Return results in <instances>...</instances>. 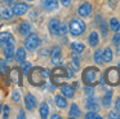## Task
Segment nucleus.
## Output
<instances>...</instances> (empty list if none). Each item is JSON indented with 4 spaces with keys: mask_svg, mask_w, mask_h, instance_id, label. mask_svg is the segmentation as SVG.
<instances>
[{
    "mask_svg": "<svg viewBox=\"0 0 120 119\" xmlns=\"http://www.w3.org/2000/svg\"><path fill=\"white\" fill-rule=\"evenodd\" d=\"M99 32H101L102 38H107V35L110 32V27H109V23L106 21H102L99 23Z\"/></svg>",
    "mask_w": 120,
    "mask_h": 119,
    "instance_id": "bb28decb",
    "label": "nucleus"
},
{
    "mask_svg": "<svg viewBox=\"0 0 120 119\" xmlns=\"http://www.w3.org/2000/svg\"><path fill=\"white\" fill-rule=\"evenodd\" d=\"M109 118H111V119H120V111H110L109 113Z\"/></svg>",
    "mask_w": 120,
    "mask_h": 119,
    "instance_id": "c9c22d12",
    "label": "nucleus"
},
{
    "mask_svg": "<svg viewBox=\"0 0 120 119\" xmlns=\"http://www.w3.org/2000/svg\"><path fill=\"white\" fill-rule=\"evenodd\" d=\"M61 89V95H63L66 98H74L75 97V92H76V88L74 85L70 84H62L60 87Z\"/></svg>",
    "mask_w": 120,
    "mask_h": 119,
    "instance_id": "4468645a",
    "label": "nucleus"
},
{
    "mask_svg": "<svg viewBox=\"0 0 120 119\" xmlns=\"http://www.w3.org/2000/svg\"><path fill=\"white\" fill-rule=\"evenodd\" d=\"M48 31L52 36H65L67 34V26L65 22H61L60 18L53 17L48 21Z\"/></svg>",
    "mask_w": 120,
    "mask_h": 119,
    "instance_id": "f257e3e1",
    "label": "nucleus"
},
{
    "mask_svg": "<svg viewBox=\"0 0 120 119\" xmlns=\"http://www.w3.org/2000/svg\"><path fill=\"white\" fill-rule=\"evenodd\" d=\"M17 31H18V34L21 36H27L30 32H32V26L30 23V21H27V20L21 21L18 27H17Z\"/></svg>",
    "mask_w": 120,
    "mask_h": 119,
    "instance_id": "f8f14e48",
    "label": "nucleus"
},
{
    "mask_svg": "<svg viewBox=\"0 0 120 119\" xmlns=\"http://www.w3.org/2000/svg\"><path fill=\"white\" fill-rule=\"evenodd\" d=\"M19 76H21V75H19L18 70H16V69L12 70V79H13L14 83H21V78Z\"/></svg>",
    "mask_w": 120,
    "mask_h": 119,
    "instance_id": "473e14b6",
    "label": "nucleus"
},
{
    "mask_svg": "<svg viewBox=\"0 0 120 119\" xmlns=\"http://www.w3.org/2000/svg\"><path fill=\"white\" fill-rule=\"evenodd\" d=\"M5 67H7V62L4 61V60H0V70L1 71H5Z\"/></svg>",
    "mask_w": 120,
    "mask_h": 119,
    "instance_id": "ea45409f",
    "label": "nucleus"
},
{
    "mask_svg": "<svg viewBox=\"0 0 120 119\" xmlns=\"http://www.w3.org/2000/svg\"><path fill=\"white\" fill-rule=\"evenodd\" d=\"M54 102H56V106L60 109H66L67 107V98L65 97L63 95H57L54 97Z\"/></svg>",
    "mask_w": 120,
    "mask_h": 119,
    "instance_id": "4be33fe9",
    "label": "nucleus"
},
{
    "mask_svg": "<svg viewBox=\"0 0 120 119\" xmlns=\"http://www.w3.org/2000/svg\"><path fill=\"white\" fill-rule=\"evenodd\" d=\"M112 96H114L112 91H107L103 95V97H102V106L105 109H110V106L112 105Z\"/></svg>",
    "mask_w": 120,
    "mask_h": 119,
    "instance_id": "a211bd4d",
    "label": "nucleus"
},
{
    "mask_svg": "<svg viewBox=\"0 0 120 119\" xmlns=\"http://www.w3.org/2000/svg\"><path fill=\"white\" fill-rule=\"evenodd\" d=\"M71 49L74 52H78V53H83L85 51V45L83 43H80V41H72L71 43Z\"/></svg>",
    "mask_w": 120,
    "mask_h": 119,
    "instance_id": "cd10ccee",
    "label": "nucleus"
},
{
    "mask_svg": "<svg viewBox=\"0 0 120 119\" xmlns=\"http://www.w3.org/2000/svg\"><path fill=\"white\" fill-rule=\"evenodd\" d=\"M50 62H52L53 65H61V62H62V49H61V47L56 45L52 48V51H50Z\"/></svg>",
    "mask_w": 120,
    "mask_h": 119,
    "instance_id": "9b49d317",
    "label": "nucleus"
},
{
    "mask_svg": "<svg viewBox=\"0 0 120 119\" xmlns=\"http://www.w3.org/2000/svg\"><path fill=\"white\" fill-rule=\"evenodd\" d=\"M21 69H22V71H23V74L27 75V72L31 69V63H30V62H26V61L21 62Z\"/></svg>",
    "mask_w": 120,
    "mask_h": 119,
    "instance_id": "2f4dec72",
    "label": "nucleus"
},
{
    "mask_svg": "<svg viewBox=\"0 0 120 119\" xmlns=\"http://www.w3.org/2000/svg\"><path fill=\"white\" fill-rule=\"evenodd\" d=\"M112 44H114L115 47L120 45V32L119 31H116V32L114 34V36H112Z\"/></svg>",
    "mask_w": 120,
    "mask_h": 119,
    "instance_id": "f704fd0d",
    "label": "nucleus"
},
{
    "mask_svg": "<svg viewBox=\"0 0 120 119\" xmlns=\"http://www.w3.org/2000/svg\"><path fill=\"white\" fill-rule=\"evenodd\" d=\"M18 118H26V115H25V111H23V110H21V111H19Z\"/></svg>",
    "mask_w": 120,
    "mask_h": 119,
    "instance_id": "a18cd8bd",
    "label": "nucleus"
},
{
    "mask_svg": "<svg viewBox=\"0 0 120 119\" xmlns=\"http://www.w3.org/2000/svg\"><path fill=\"white\" fill-rule=\"evenodd\" d=\"M14 52H16V39L12 38L11 40H9L8 43L3 47V53H4V57H5L7 61L13 60Z\"/></svg>",
    "mask_w": 120,
    "mask_h": 119,
    "instance_id": "0eeeda50",
    "label": "nucleus"
},
{
    "mask_svg": "<svg viewBox=\"0 0 120 119\" xmlns=\"http://www.w3.org/2000/svg\"><path fill=\"white\" fill-rule=\"evenodd\" d=\"M49 70H43L40 67H34L31 71H29V80L32 85H40L45 82V78L48 76Z\"/></svg>",
    "mask_w": 120,
    "mask_h": 119,
    "instance_id": "f03ea898",
    "label": "nucleus"
},
{
    "mask_svg": "<svg viewBox=\"0 0 120 119\" xmlns=\"http://www.w3.org/2000/svg\"><path fill=\"white\" fill-rule=\"evenodd\" d=\"M109 27L111 28L114 32H116V31H120V21L117 20V18L112 17L111 20H110V22H109Z\"/></svg>",
    "mask_w": 120,
    "mask_h": 119,
    "instance_id": "c85d7f7f",
    "label": "nucleus"
},
{
    "mask_svg": "<svg viewBox=\"0 0 120 119\" xmlns=\"http://www.w3.org/2000/svg\"><path fill=\"white\" fill-rule=\"evenodd\" d=\"M12 38H13V35H12L9 31H3V32H0V47L3 48Z\"/></svg>",
    "mask_w": 120,
    "mask_h": 119,
    "instance_id": "a878e982",
    "label": "nucleus"
},
{
    "mask_svg": "<svg viewBox=\"0 0 120 119\" xmlns=\"http://www.w3.org/2000/svg\"><path fill=\"white\" fill-rule=\"evenodd\" d=\"M81 115H83V114H81V110L78 106V103H75V102L71 103L70 111H68V116H70V118H80Z\"/></svg>",
    "mask_w": 120,
    "mask_h": 119,
    "instance_id": "412c9836",
    "label": "nucleus"
},
{
    "mask_svg": "<svg viewBox=\"0 0 120 119\" xmlns=\"http://www.w3.org/2000/svg\"><path fill=\"white\" fill-rule=\"evenodd\" d=\"M93 14V5L89 1H85L78 8V16L80 18H88Z\"/></svg>",
    "mask_w": 120,
    "mask_h": 119,
    "instance_id": "6e6552de",
    "label": "nucleus"
},
{
    "mask_svg": "<svg viewBox=\"0 0 120 119\" xmlns=\"http://www.w3.org/2000/svg\"><path fill=\"white\" fill-rule=\"evenodd\" d=\"M88 44H89V47H92V48H97V45L99 44V35H98L97 31H92V32L89 34Z\"/></svg>",
    "mask_w": 120,
    "mask_h": 119,
    "instance_id": "f3484780",
    "label": "nucleus"
},
{
    "mask_svg": "<svg viewBox=\"0 0 120 119\" xmlns=\"http://www.w3.org/2000/svg\"><path fill=\"white\" fill-rule=\"evenodd\" d=\"M84 93H85L88 97H92L94 95V87L93 85H85L84 87Z\"/></svg>",
    "mask_w": 120,
    "mask_h": 119,
    "instance_id": "72a5a7b5",
    "label": "nucleus"
},
{
    "mask_svg": "<svg viewBox=\"0 0 120 119\" xmlns=\"http://www.w3.org/2000/svg\"><path fill=\"white\" fill-rule=\"evenodd\" d=\"M18 0H1V3H4V4L7 5H13L14 3H17Z\"/></svg>",
    "mask_w": 120,
    "mask_h": 119,
    "instance_id": "37998d69",
    "label": "nucleus"
},
{
    "mask_svg": "<svg viewBox=\"0 0 120 119\" xmlns=\"http://www.w3.org/2000/svg\"><path fill=\"white\" fill-rule=\"evenodd\" d=\"M102 56H103V62L105 63H111L112 60H114V52L110 47H106V48L102 51Z\"/></svg>",
    "mask_w": 120,
    "mask_h": 119,
    "instance_id": "aec40b11",
    "label": "nucleus"
},
{
    "mask_svg": "<svg viewBox=\"0 0 120 119\" xmlns=\"http://www.w3.org/2000/svg\"><path fill=\"white\" fill-rule=\"evenodd\" d=\"M115 110L120 111V97H117L116 100H115Z\"/></svg>",
    "mask_w": 120,
    "mask_h": 119,
    "instance_id": "79ce46f5",
    "label": "nucleus"
},
{
    "mask_svg": "<svg viewBox=\"0 0 120 119\" xmlns=\"http://www.w3.org/2000/svg\"><path fill=\"white\" fill-rule=\"evenodd\" d=\"M85 107H86V110L98 111L99 109H101V105H99V101L92 96V97H89L88 100L85 101Z\"/></svg>",
    "mask_w": 120,
    "mask_h": 119,
    "instance_id": "2eb2a0df",
    "label": "nucleus"
},
{
    "mask_svg": "<svg viewBox=\"0 0 120 119\" xmlns=\"http://www.w3.org/2000/svg\"><path fill=\"white\" fill-rule=\"evenodd\" d=\"M98 75H99V70L97 67L89 66L83 71V82L86 85H94L98 82Z\"/></svg>",
    "mask_w": 120,
    "mask_h": 119,
    "instance_id": "39448f33",
    "label": "nucleus"
},
{
    "mask_svg": "<svg viewBox=\"0 0 120 119\" xmlns=\"http://www.w3.org/2000/svg\"><path fill=\"white\" fill-rule=\"evenodd\" d=\"M1 109H3V105H1V102H0V114H1Z\"/></svg>",
    "mask_w": 120,
    "mask_h": 119,
    "instance_id": "de8ad7c7",
    "label": "nucleus"
},
{
    "mask_svg": "<svg viewBox=\"0 0 120 119\" xmlns=\"http://www.w3.org/2000/svg\"><path fill=\"white\" fill-rule=\"evenodd\" d=\"M49 53H50V51L48 48H44V49H41V51H40V56H44V57L48 56Z\"/></svg>",
    "mask_w": 120,
    "mask_h": 119,
    "instance_id": "a19ab883",
    "label": "nucleus"
},
{
    "mask_svg": "<svg viewBox=\"0 0 120 119\" xmlns=\"http://www.w3.org/2000/svg\"><path fill=\"white\" fill-rule=\"evenodd\" d=\"M40 4H41L43 9L47 10V12H54L60 7V1L58 0H41Z\"/></svg>",
    "mask_w": 120,
    "mask_h": 119,
    "instance_id": "ddd939ff",
    "label": "nucleus"
},
{
    "mask_svg": "<svg viewBox=\"0 0 120 119\" xmlns=\"http://www.w3.org/2000/svg\"><path fill=\"white\" fill-rule=\"evenodd\" d=\"M12 12H13V16L21 17V16L26 14V13L29 12V5H27V3L17 1L12 5Z\"/></svg>",
    "mask_w": 120,
    "mask_h": 119,
    "instance_id": "1a4fd4ad",
    "label": "nucleus"
},
{
    "mask_svg": "<svg viewBox=\"0 0 120 119\" xmlns=\"http://www.w3.org/2000/svg\"><path fill=\"white\" fill-rule=\"evenodd\" d=\"M12 100H13V102H17V103L21 101V92L18 89H13V92H12Z\"/></svg>",
    "mask_w": 120,
    "mask_h": 119,
    "instance_id": "7c9ffc66",
    "label": "nucleus"
},
{
    "mask_svg": "<svg viewBox=\"0 0 120 119\" xmlns=\"http://www.w3.org/2000/svg\"><path fill=\"white\" fill-rule=\"evenodd\" d=\"M50 118H52V119H61V118H62V116H61L60 115V114H53V115H50Z\"/></svg>",
    "mask_w": 120,
    "mask_h": 119,
    "instance_id": "c03bdc74",
    "label": "nucleus"
},
{
    "mask_svg": "<svg viewBox=\"0 0 120 119\" xmlns=\"http://www.w3.org/2000/svg\"><path fill=\"white\" fill-rule=\"evenodd\" d=\"M103 82L109 85H119L120 84V69L119 67H109L102 75Z\"/></svg>",
    "mask_w": 120,
    "mask_h": 119,
    "instance_id": "7ed1b4c3",
    "label": "nucleus"
},
{
    "mask_svg": "<svg viewBox=\"0 0 120 119\" xmlns=\"http://www.w3.org/2000/svg\"><path fill=\"white\" fill-rule=\"evenodd\" d=\"M0 17L3 20H11L13 17V12H12V8L9 7H1L0 8Z\"/></svg>",
    "mask_w": 120,
    "mask_h": 119,
    "instance_id": "5701e85b",
    "label": "nucleus"
},
{
    "mask_svg": "<svg viewBox=\"0 0 120 119\" xmlns=\"http://www.w3.org/2000/svg\"><path fill=\"white\" fill-rule=\"evenodd\" d=\"M60 1H61V4H62L63 7H66V8H67V7H70V5H71L72 0H60Z\"/></svg>",
    "mask_w": 120,
    "mask_h": 119,
    "instance_id": "58836bf2",
    "label": "nucleus"
},
{
    "mask_svg": "<svg viewBox=\"0 0 120 119\" xmlns=\"http://www.w3.org/2000/svg\"><path fill=\"white\" fill-rule=\"evenodd\" d=\"M39 114H40V116H41L43 119H45V118H48V116H49V106H48V103L45 102V101H43V102L40 103V106H39Z\"/></svg>",
    "mask_w": 120,
    "mask_h": 119,
    "instance_id": "b1692460",
    "label": "nucleus"
},
{
    "mask_svg": "<svg viewBox=\"0 0 120 119\" xmlns=\"http://www.w3.org/2000/svg\"><path fill=\"white\" fill-rule=\"evenodd\" d=\"M1 26H3V18L0 17V27H1Z\"/></svg>",
    "mask_w": 120,
    "mask_h": 119,
    "instance_id": "49530a36",
    "label": "nucleus"
},
{
    "mask_svg": "<svg viewBox=\"0 0 120 119\" xmlns=\"http://www.w3.org/2000/svg\"><path fill=\"white\" fill-rule=\"evenodd\" d=\"M85 28H86V25L83 20L80 18H72V20L68 22V31L72 36H80L85 32Z\"/></svg>",
    "mask_w": 120,
    "mask_h": 119,
    "instance_id": "20e7f679",
    "label": "nucleus"
},
{
    "mask_svg": "<svg viewBox=\"0 0 120 119\" xmlns=\"http://www.w3.org/2000/svg\"><path fill=\"white\" fill-rule=\"evenodd\" d=\"M70 60H71L70 65H71V66H72L75 70H78L79 67H80V63H81L80 53H78V52H74V51H72V53L70 54Z\"/></svg>",
    "mask_w": 120,
    "mask_h": 119,
    "instance_id": "dca6fc26",
    "label": "nucleus"
},
{
    "mask_svg": "<svg viewBox=\"0 0 120 119\" xmlns=\"http://www.w3.org/2000/svg\"><path fill=\"white\" fill-rule=\"evenodd\" d=\"M40 44H41V39H40V36L38 35L36 32H30L23 40L25 48H26L27 51H30V52L36 51V49L40 47Z\"/></svg>",
    "mask_w": 120,
    "mask_h": 119,
    "instance_id": "423d86ee",
    "label": "nucleus"
},
{
    "mask_svg": "<svg viewBox=\"0 0 120 119\" xmlns=\"http://www.w3.org/2000/svg\"><path fill=\"white\" fill-rule=\"evenodd\" d=\"M26 1H34V0H26Z\"/></svg>",
    "mask_w": 120,
    "mask_h": 119,
    "instance_id": "8fccbe9b",
    "label": "nucleus"
},
{
    "mask_svg": "<svg viewBox=\"0 0 120 119\" xmlns=\"http://www.w3.org/2000/svg\"><path fill=\"white\" fill-rule=\"evenodd\" d=\"M85 119H101L102 116L98 114V111H93V110H88L84 115Z\"/></svg>",
    "mask_w": 120,
    "mask_h": 119,
    "instance_id": "c756f323",
    "label": "nucleus"
},
{
    "mask_svg": "<svg viewBox=\"0 0 120 119\" xmlns=\"http://www.w3.org/2000/svg\"><path fill=\"white\" fill-rule=\"evenodd\" d=\"M117 67H119V69H120V61H119V65H117Z\"/></svg>",
    "mask_w": 120,
    "mask_h": 119,
    "instance_id": "09e8293b",
    "label": "nucleus"
},
{
    "mask_svg": "<svg viewBox=\"0 0 120 119\" xmlns=\"http://www.w3.org/2000/svg\"><path fill=\"white\" fill-rule=\"evenodd\" d=\"M1 111H3V118H8L9 116V106L8 105H4Z\"/></svg>",
    "mask_w": 120,
    "mask_h": 119,
    "instance_id": "e433bc0d",
    "label": "nucleus"
},
{
    "mask_svg": "<svg viewBox=\"0 0 120 119\" xmlns=\"http://www.w3.org/2000/svg\"><path fill=\"white\" fill-rule=\"evenodd\" d=\"M93 60H94V63H97L98 66H102V65L105 63L103 62V56H102V49L98 48L94 51L93 53Z\"/></svg>",
    "mask_w": 120,
    "mask_h": 119,
    "instance_id": "393cba45",
    "label": "nucleus"
},
{
    "mask_svg": "<svg viewBox=\"0 0 120 119\" xmlns=\"http://www.w3.org/2000/svg\"><path fill=\"white\" fill-rule=\"evenodd\" d=\"M66 71H67L68 76H74V70H72V66H71V65L66 66Z\"/></svg>",
    "mask_w": 120,
    "mask_h": 119,
    "instance_id": "4c0bfd02",
    "label": "nucleus"
},
{
    "mask_svg": "<svg viewBox=\"0 0 120 119\" xmlns=\"http://www.w3.org/2000/svg\"><path fill=\"white\" fill-rule=\"evenodd\" d=\"M23 102H25V109L27 111H34L38 106V100L32 93L27 92L25 95V98H23Z\"/></svg>",
    "mask_w": 120,
    "mask_h": 119,
    "instance_id": "9d476101",
    "label": "nucleus"
},
{
    "mask_svg": "<svg viewBox=\"0 0 120 119\" xmlns=\"http://www.w3.org/2000/svg\"><path fill=\"white\" fill-rule=\"evenodd\" d=\"M26 56H27L26 48H23V47H19V48L14 52V58H16V61L18 62V63L26 61Z\"/></svg>",
    "mask_w": 120,
    "mask_h": 119,
    "instance_id": "6ab92c4d",
    "label": "nucleus"
}]
</instances>
